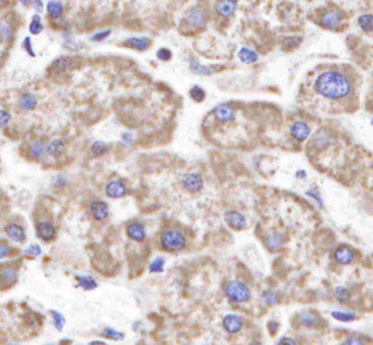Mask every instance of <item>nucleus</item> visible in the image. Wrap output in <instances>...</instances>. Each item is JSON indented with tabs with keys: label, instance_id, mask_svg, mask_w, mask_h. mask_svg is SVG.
I'll return each mask as SVG.
<instances>
[{
	"label": "nucleus",
	"instance_id": "603ef678",
	"mask_svg": "<svg viewBox=\"0 0 373 345\" xmlns=\"http://www.w3.org/2000/svg\"><path fill=\"white\" fill-rule=\"evenodd\" d=\"M306 195H308V197H312V198H315V201L319 204L321 207H324L322 198L319 197V194H318V191H316V190H309V191L306 193Z\"/></svg>",
	"mask_w": 373,
	"mask_h": 345
},
{
	"label": "nucleus",
	"instance_id": "473e14b6",
	"mask_svg": "<svg viewBox=\"0 0 373 345\" xmlns=\"http://www.w3.org/2000/svg\"><path fill=\"white\" fill-rule=\"evenodd\" d=\"M110 150V144L101 140H96V142L92 143L91 146V156L92 157H101L105 153Z\"/></svg>",
	"mask_w": 373,
	"mask_h": 345
},
{
	"label": "nucleus",
	"instance_id": "4be33fe9",
	"mask_svg": "<svg viewBox=\"0 0 373 345\" xmlns=\"http://www.w3.org/2000/svg\"><path fill=\"white\" fill-rule=\"evenodd\" d=\"M225 220H226V223L229 224L232 229L235 230H241L243 229L245 226H246V217L243 216L242 213H239V211H228L226 216H225Z\"/></svg>",
	"mask_w": 373,
	"mask_h": 345
},
{
	"label": "nucleus",
	"instance_id": "f704fd0d",
	"mask_svg": "<svg viewBox=\"0 0 373 345\" xmlns=\"http://www.w3.org/2000/svg\"><path fill=\"white\" fill-rule=\"evenodd\" d=\"M261 300L267 306H276L280 302V295L274 290H265L261 295Z\"/></svg>",
	"mask_w": 373,
	"mask_h": 345
},
{
	"label": "nucleus",
	"instance_id": "0eeeda50",
	"mask_svg": "<svg viewBox=\"0 0 373 345\" xmlns=\"http://www.w3.org/2000/svg\"><path fill=\"white\" fill-rule=\"evenodd\" d=\"M203 176L197 172H187L181 176V185L188 193H198L203 188Z\"/></svg>",
	"mask_w": 373,
	"mask_h": 345
},
{
	"label": "nucleus",
	"instance_id": "f257e3e1",
	"mask_svg": "<svg viewBox=\"0 0 373 345\" xmlns=\"http://www.w3.org/2000/svg\"><path fill=\"white\" fill-rule=\"evenodd\" d=\"M315 92L328 101H341L347 98L353 91L352 81L337 70H327L318 74L316 81L313 83Z\"/></svg>",
	"mask_w": 373,
	"mask_h": 345
},
{
	"label": "nucleus",
	"instance_id": "7ed1b4c3",
	"mask_svg": "<svg viewBox=\"0 0 373 345\" xmlns=\"http://www.w3.org/2000/svg\"><path fill=\"white\" fill-rule=\"evenodd\" d=\"M225 296L233 305H241L250 302L252 297V291L250 285L241 280H229L225 284Z\"/></svg>",
	"mask_w": 373,
	"mask_h": 345
},
{
	"label": "nucleus",
	"instance_id": "dca6fc26",
	"mask_svg": "<svg viewBox=\"0 0 373 345\" xmlns=\"http://www.w3.org/2000/svg\"><path fill=\"white\" fill-rule=\"evenodd\" d=\"M334 142V136L327 130H319L313 136L312 139V147H315L316 150H325L327 147H330Z\"/></svg>",
	"mask_w": 373,
	"mask_h": 345
},
{
	"label": "nucleus",
	"instance_id": "e433bc0d",
	"mask_svg": "<svg viewBox=\"0 0 373 345\" xmlns=\"http://www.w3.org/2000/svg\"><path fill=\"white\" fill-rule=\"evenodd\" d=\"M50 315L54 328H56L59 332H61V331L64 329V326H66V317H64V315H63L61 312H57V310H51Z\"/></svg>",
	"mask_w": 373,
	"mask_h": 345
},
{
	"label": "nucleus",
	"instance_id": "c9c22d12",
	"mask_svg": "<svg viewBox=\"0 0 373 345\" xmlns=\"http://www.w3.org/2000/svg\"><path fill=\"white\" fill-rule=\"evenodd\" d=\"M101 335L104 336V338H107V339H111V341H122L124 336H126L121 331H117V329H114L111 326L104 328L101 331Z\"/></svg>",
	"mask_w": 373,
	"mask_h": 345
},
{
	"label": "nucleus",
	"instance_id": "5701e85b",
	"mask_svg": "<svg viewBox=\"0 0 373 345\" xmlns=\"http://www.w3.org/2000/svg\"><path fill=\"white\" fill-rule=\"evenodd\" d=\"M264 244L270 251H280L284 245V236L279 232L267 233L264 236Z\"/></svg>",
	"mask_w": 373,
	"mask_h": 345
},
{
	"label": "nucleus",
	"instance_id": "4468645a",
	"mask_svg": "<svg viewBox=\"0 0 373 345\" xmlns=\"http://www.w3.org/2000/svg\"><path fill=\"white\" fill-rule=\"evenodd\" d=\"M334 259H335V262H338V264L349 265L352 264L354 259H356V254H354V251L350 248V246L341 245V246H338V248L334 251Z\"/></svg>",
	"mask_w": 373,
	"mask_h": 345
},
{
	"label": "nucleus",
	"instance_id": "37998d69",
	"mask_svg": "<svg viewBox=\"0 0 373 345\" xmlns=\"http://www.w3.org/2000/svg\"><path fill=\"white\" fill-rule=\"evenodd\" d=\"M111 35V30H104L100 31V32H95L91 35V41L93 42H101V41L107 40L108 37Z\"/></svg>",
	"mask_w": 373,
	"mask_h": 345
},
{
	"label": "nucleus",
	"instance_id": "5fc2aeb1",
	"mask_svg": "<svg viewBox=\"0 0 373 345\" xmlns=\"http://www.w3.org/2000/svg\"><path fill=\"white\" fill-rule=\"evenodd\" d=\"M122 142H126V143H131L133 142V136H131L130 132H122Z\"/></svg>",
	"mask_w": 373,
	"mask_h": 345
},
{
	"label": "nucleus",
	"instance_id": "2f4dec72",
	"mask_svg": "<svg viewBox=\"0 0 373 345\" xmlns=\"http://www.w3.org/2000/svg\"><path fill=\"white\" fill-rule=\"evenodd\" d=\"M331 316H333L335 321L338 322H344V324H349V322H353L357 319V315L352 312V310H333L331 312Z\"/></svg>",
	"mask_w": 373,
	"mask_h": 345
},
{
	"label": "nucleus",
	"instance_id": "393cba45",
	"mask_svg": "<svg viewBox=\"0 0 373 345\" xmlns=\"http://www.w3.org/2000/svg\"><path fill=\"white\" fill-rule=\"evenodd\" d=\"M64 152H66V143L63 139L57 137L47 143V154L51 157H59Z\"/></svg>",
	"mask_w": 373,
	"mask_h": 345
},
{
	"label": "nucleus",
	"instance_id": "9d476101",
	"mask_svg": "<svg viewBox=\"0 0 373 345\" xmlns=\"http://www.w3.org/2000/svg\"><path fill=\"white\" fill-rule=\"evenodd\" d=\"M343 22V13L338 10H328L321 16V25L327 30H338Z\"/></svg>",
	"mask_w": 373,
	"mask_h": 345
},
{
	"label": "nucleus",
	"instance_id": "6e6d98bb",
	"mask_svg": "<svg viewBox=\"0 0 373 345\" xmlns=\"http://www.w3.org/2000/svg\"><path fill=\"white\" fill-rule=\"evenodd\" d=\"M305 176H306V172H305V171H297V172H296V178H299V179H303Z\"/></svg>",
	"mask_w": 373,
	"mask_h": 345
},
{
	"label": "nucleus",
	"instance_id": "20e7f679",
	"mask_svg": "<svg viewBox=\"0 0 373 345\" xmlns=\"http://www.w3.org/2000/svg\"><path fill=\"white\" fill-rule=\"evenodd\" d=\"M207 18H209L207 10L204 9L203 6H195L187 13V16L182 20V30L187 34L203 30L206 22H207Z\"/></svg>",
	"mask_w": 373,
	"mask_h": 345
},
{
	"label": "nucleus",
	"instance_id": "3c124183",
	"mask_svg": "<svg viewBox=\"0 0 373 345\" xmlns=\"http://www.w3.org/2000/svg\"><path fill=\"white\" fill-rule=\"evenodd\" d=\"M276 345H297V342H296L293 338H290V336H282V338L276 342Z\"/></svg>",
	"mask_w": 373,
	"mask_h": 345
},
{
	"label": "nucleus",
	"instance_id": "ea45409f",
	"mask_svg": "<svg viewBox=\"0 0 373 345\" xmlns=\"http://www.w3.org/2000/svg\"><path fill=\"white\" fill-rule=\"evenodd\" d=\"M163 268H165V258H162V256L155 258V259L151 262V265H149V271H151V273H155V274H156V273H162Z\"/></svg>",
	"mask_w": 373,
	"mask_h": 345
},
{
	"label": "nucleus",
	"instance_id": "c756f323",
	"mask_svg": "<svg viewBox=\"0 0 373 345\" xmlns=\"http://www.w3.org/2000/svg\"><path fill=\"white\" fill-rule=\"evenodd\" d=\"M334 299L340 303V305H347L349 302H350V299H352V291L347 288V287H343V285H340V287H337L335 290H334Z\"/></svg>",
	"mask_w": 373,
	"mask_h": 345
},
{
	"label": "nucleus",
	"instance_id": "a18cd8bd",
	"mask_svg": "<svg viewBox=\"0 0 373 345\" xmlns=\"http://www.w3.org/2000/svg\"><path fill=\"white\" fill-rule=\"evenodd\" d=\"M67 178L66 176H61V175H59V176H54L53 178V182H51V185L56 188V190H63L66 185H67Z\"/></svg>",
	"mask_w": 373,
	"mask_h": 345
},
{
	"label": "nucleus",
	"instance_id": "a878e982",
	"mask_svg": "<svg viewBox=\"0 0 373 345\" xmlns=\"http://www.w3.org/2000/svg\"><path fill=\"white\" fill-rule=\"evenodd\" d=\"M216 10L222 18H229L232 16L236 10V2L235 0H223L216 5Z\"/></svg>",
	"mask_w": 373,
	"mask_h": 345
},
{
	"label": "nucleus",
	"instance_id": "f3484780",
	"mask_svg": "<svg viewBox=\"0 0 373 345\" xmlns=\"http://www.w3.org/2000/svg\"><path fill=\"white\" fill-rule=\"evenodd\" d=\"M18 277H19V271L15 267L6 265V267L0 268V285H3V287L15 284L18 281Z\"/></svg>",
	"mask_w": 373,
	"mask_h": 345
},
{
	"label": "nucleus",
	"instance_id": "423d86ee",
	"mask_svg": "<svg viewBox=\"0 0 373 345\" xmlns=\"http://www.w3.org/2000/svg\"><path fill=\"white\" fill-rule=\"evenodd\" d=\"M88 213L95 222H104L110 216V207L105 201L96 198V200H92L88 205Z\"/></svg>",
	"mask_w": 373,
	"mask_h": 345
},
{
	"label": "nucleus",
	"instance_id": "a211bd4d",
	"mask_svg": "<svg viewBox=\"0 0 373 345\" xmlns=\"http://www.w3.org/2000/svg\"><path fill=\"white\" fill-rule=\"evenodd\" d=\"M27 153H28V156H30L31 159H34V161H41V159H44V156L47 154V143L44 142L42 139H37V140H34V142L30 143Z\"/></svg>",
	"mask_w": 373,
	"mask_h": 345
},
{
	"label": "nucleus",
	"instance_id": "6e6552de",
	"mask_svg": "<svg viewBox=\"0 0 373 345\" xmlns=\"http://www.w3.org/2000/svg\"><path fill=\"white\" fill-rule=\"evenodd\" d=\"M223 329L229 334V335H235L239 334L243 329V319L242 316L236 315V313H228L222 319Z\"/></svg>",
	"mask_w": 373,
	"mask_h": 345
},
{
	"label": "nucleus",
	"instance_id": "09e8293b",
	"mask_svg": "<svg viewBox=\"0 0 373 345\" xmlns=\"http://www.w3.org/2000/svg\"><path fill=\"white\" fill-rule=\"evenodd\" d=\"M22 48L27 51L30 56H35V51H34V47H32V40H31V37H25L23 41H22Z\"/></svg>",
	"mask_w": 373,
	"mask_h": 345
},
{
	"label": "nucleus",
	"instance_id": "c03bdc74",
	"mask_svg": "<svg viewBox=\"0 0 373 345\" xmlns=\"http://www.w3.org/2000/svg\"><path fill=\"white\" fill-rule=\"evenodd\" d=\"M12 121V114L6 110H0V128H5Z\"/></svg>",
	"mask_w": 373,
	"mask_h": 345
},
{
	"label": "nucleus",
	"instance_id": "680f3d73",
	"mask_svg": "<svg viewBox=\"0 0 373 345\" xmlns=\"http://www.w3.org/2000/svg\"><path fill=\"white\" fill-rule=\"evenodd\" d=\"M372 125H373V118H372Z\"/></svg>",
	"mask_w": 373,
	"mask_h": 345
},
{
	"label": "nucleus",
	"instance_id": "412c9836",
	"mask_svg": "<svg viewBox=\"0 0 373 345\" xmlns=\"http://www.w3.org/2000/svg\"><path fill=\"white\" fill-rule=\"evenodd\" d=\"M122 45L131 50L146 51L152 45V41L147 37H130L122 42Z\"/></svg>",
	"mask_w": 373,
	"mask_h": 345
},
{
	"label": "nucleus",
	"instance_id": "ddd939ff",
	"mask_svg": "<svg viewBox=\"0 0 373 345\" xmlns=\"http://www.w3.org/2000/svg\"><path fill=\"white\" fill-rule=\"evenodd\" d=\"M289 131H290V136H292L296 142H305L309 137V134H311V127L305 121L297 120V121H294L290 125V130Z\"/></svg>",
	"mask_w": 373,
	"mask_h": 345
},
{
	"label": "nucleus",
	"instance_id": "f8f14e48",
	"mask_svg": "<svg viewBox=\"0 0 373 345\" xmlns=\"http://www.w3.org/2000/svg\"><path fill=\"white\" fill-rule=\"evenodd\" d=\"M104 191L110 198H121L127 194L129 190H127V185L122 182L121 179H112L110 182H107Z\"/></svg>",
	"mask_w": 373,
	"mask_h": 345
},
{
	"label": "nucleus",
	"instance_id": "bb28decb",
	"mask_svg": "<svg viewBox=\"0 0 373 345\" xmlns=\"http://www.w3.org/2000/svg\"><path fill=\"white\" fill-rule=\"evenodd\" d=\"M217 69H222L220 66L219 67H210V66H203L197 60H190V70L194 74H200V76H210Z\"/></svg>",
	"mask_w": 373,
	"mask_h": 345
},
{
	"label": "nucleus",
	"instance_id": "1a4fd4ad",
	"mask_svg": "<svg viewBox=\"0 0 373 345\" xmlns=\"http://www.w3.org/2000/svg\"><path fill=\"white\" fill-rule=\"evenodd\" d=\"M35 229H37V236L44 242H51L57 236V229L50 220H40L35 226Z\"/></svg>",
	"mask_w": 373,
	"mask_h": 345
},
{
	"label": "nucleus",
	"instance_id": "b1692460",
	"mask_svg": "<svg viewBox=\"0 0 373 345\" xmlns=\"http://www.w3.org/2000/svg\"><path fill=\"white\" fill-rule=\"evenodd\" d=\"M38 105V99L34 93H22L18 99V108L22 111H32Z\"/></svg>",
	"mask_w": 373,
	"mask_h": 345
},
{
	"label": "nucleus",
	"instance_id": "4d7b16f0",
	"mask_svg": "<svg viewBox=\"0 0 373 345\" xmlns=\"http://www.w3.org/2000/svg\"><path fill=\"white\" fill-rule=\"evenodd\" d=\"M34 8H37V10L40 12L42 9V2H34Z\"/></svg>",
	"mask_w": 373,
	"mask_h": 345
},
{
	"label": "nucleus",
	"instance_id": "58836bf2",
	"mask_svg": "<svg viewBox=\"0 0 373 345\" xmlns=\"http://www.w3.org/2000/svg\"><path fill=\"white\" fill-rule=\"evenodd\" d=\"M0 40L6 42L13 40V28L9 23H0Z\"/></svg>",
	"mask_w": 373,
	"mask_h": 345
},
{
	"label": "nucleus",
	"instance_id": "9b49d317",
	"mask_svg": "<svg viewBox=\"0 0 373 345\" xmlns=\"http://www.w3.org/2000/svg\"><path fill=\"white\" fill-rule=\"evenodd\" d=\"M5 233L9 237L12 242H16V244H22L25 242L27 239V232L25 229L20 226V224L15 223V222H9V223L5 224Z\"/></svg>",
	"mask_w": 373,
	"mask_h": 345
},
{
	"label": "nucleus",
	"instance_id": "f03ea898",
	"mask_svg": "<svg viewBox=\"0 0 373 345\" xmlns=\"http://www.w3.org/2000/svg\"><path fill=\"white\" fill-rule=\"evenodd\" d=\"M159 245L165 252H180L185 249L187 239L182 230L177 227H168L159 236Z\"/></svg>",
	"mask_w": 373,
	"mask_h": 345
},
{
	"label": "nucleus",
	"instance_id": "de8ad7c7",
	"mask_svg": "<svg viewBox=\"0 0 373 345\" xmlns=\"http://www.w3.org/2000/svg\"><path fill=\"white\" fill-rule=\"evenodd\" d=\"M156 56H158V59L161 61H169L172 57V52L169 48H165V47H163V48H159V50H158Z\"/></svg>",
	"mask_w": 373,
	"mask_h": 345
},
{
	"label": "nucleus",
	"instance_id": "39448f33",
	"mask_svg": "<svg viewBox=\"0 0 373 345\" xmlns=\"http://www.w3.org/2000/svg\"><path fill=\"white\" fill-rule=\"evenodd\" d=\"M296 324L306 329H318L324 324L322 317L312 310H302L296 315Z\"/></svg>",
	"mask_w": 373,
	"mask_h": 345
},
{
	"label": "nucleus",
	"instance_id": "4c0bfd02",
	"mask_svg": "<svg viewBox=\"0 0 373 345\" xmlns=\"http://www.w3.org/2000/svg\"><path fill=\"white\" fill-rule=\"evenodd\" d=\"M44 31V25H42V20H41L40 15H35L30 23V32L32 35H38Z\"/></svg>",
	"mask_w": 373,
	"mask_h": 345
},
{
	"label": "nucleus",
	"instance_id": "72a5a7b5",
	"mask_svg": "<svg viewBox=\"0 0 373 345\" xmlns=\"http://www.w3.org/2000/svg\"><path fill=\"white\" fill-rule=\"evenodd\" d=\"M359 26L364 31V32H373V15L372 13H363L359 16L357 19Z\"/></svg>",
	"mask_w": 373,
	"mask_h": 345
},
{
	"label": "nucleus",
	"instance_id": "c85d7f7f",
	"mask_svg": "<svg viewBox=\"0 0 373 345\" xmlns=\"http://www.w3.org/2000/svg\"><path fill=\"white\" fill-rule=\"evenodd\" d=\"M76 281H78V285L81 288L88 290V291L98 288V281L93 277H91V275H78L76 277Z\"/></svg>",
	"mask_w": 373,
	"mask_h": 345
},
{
	"label": "nucleus",
	"instance_id": "13d9d810",
	"mask_svg": "<svg viewBox=\"0 0 373 345\" xmlns=\"http://www.w3.org/2000/svg\"><path fill=\"white\" fill-rule=\"evenodd\" d=\"M89 345H107V342H104V341H92V342H89Z\"/></svg>",
	"mask_w": 373,
	"mask_h": 345
},
{
	"label": "nucleus",
	"instance_id": "8fccbe9b",
	"mask_svg": "<svg viewBox=\"0 0 373 345\" xmlns=\"http://www.w3.org/2000/svg\"><path fill=\"white\" fill-rule=\"evenodd\" d=\"M10 254H12V248L8 244H5V242L0 241V259L8 258Z\"/></svg>",
	"mask_w": 373,
	"mask_h": 345
},
{
	"label": "nucleus",
	"instance_id": "cd10ccee",
	"mask_svg": "<svg viewBox=\"0 0 373 345\" xmlns=\"http://www.w3.org/2000/svg\"><path fill=\"white\" fill-rule=\"evenodd\" d=\"M45 9H47V13H48V16H50L51 19L56 20V19H60L61 16H63L64 6H63V3H61V2H54V0H51V2H47Z\"/></svg>",
	"mask_w": 373,
	"mask_h": 345
},
{
	"label": "nucleus",
	"instance_id": "79ce46f5",
	"mask_svg": "<svg viewBox=\"0 0 373 345\" xmlns=\"http://www.w3.org/2000/svg\"><path fill=\"white\" fill-rule=\"evenodd\" d=\"M190 95H191V98L195 102H202L206 98V92L200 86H192L191 91H190Z\"/></svg>",
	"mask_w": 373,
	"mask_h": 345
},
{
	"label": "nucleus",
	"instance_id": "6ab92c4d",
	"mask_svg": "<svg viewBox=\"0 0 373 345\" xmlns=\"http://www.w3.org/2000/svg\"><path fill=\"white\" fill-rule=\"evenodd\" d=\"M73 67H74V59H71L69 56H60L53 61L50 70L54 71V73H67Z\"/></svg>",
	"mask_w": 373,
	"mask_h": 345
},
{
	"label": "nucleus",
	"instance_id": "052dcab7",
	"mask_svg": "<svg viewBox=\"0 0 373 345\" xmlns=\"http://www.w3.org/2000/svg\"><path fill=\"white\" fill-rule=\"evenodd\" d=\"M6 345H19V344H6Z\"/></svg>",
	"mask_w": 373,
	"mask_h": 345
},
{
	"label": "nucleus",
	"instance_id": "49530a36",
	"mask_svg": "<svg viewBox=\"0 0 373 345\" xmlns=\"http://www.w3.org/2000/svg\"><path fill=\"white\" fill-rule=\"evenodd\" d=\"M341 345H366V342H364L360 336L352 335V336H347L343 342H341Z\"/></svg>",
	"mask_w": 373,
	"mask_h": 345
},
{
	"label": "nucleus",
	"instance_id": "aec40b11",
	"mask_svg": "<svg viewBox=\"0 0 373 345\" xmlns=\"http://www.w3.org/2000/svg\"><path fill=\"white\" fill-rule=\"evenodd\" d=\"M126 232H127V236L134 242H143L146 239V229H144V224L140 222H131L127 224Z\"/></svg>",
	"mask_w": 373,
	"mask_h": 345
},
{
	"label": "nucleus",
	"instance_id": "2eb2a0df",
	"mask_svg": "<svg viewBox=\"0 0 373 345\" xmlns=\"http://www.w3.org/2000/svg\"><path fill=\"white\" fill-rule=\"evenodd\" d=\"M214 117L219 120L223 124H228V122H232L235 120V115H236V111L233 108L232 105H228V103H220L214 108Z\"/></svg>",
	"mask_w": 373,
	"mask_h": 345
},
{
	"label": "nucleus",
	"instance_id": "864d4df0",
	"mask_svg": "<svg viewBox=\"0 0 373 345\" xmlns=\"http://www.w3.org/2000/svg\"><path fill=\"white\" fill-rule=\"evenodd\" d=\"M268 328H270V334H277V331H279V324L277 322H274V321H271L270 324H268Z\"/></svg>",
	"mask_w": 373,
	"mask_h": 345
},
{
	"label": "nucleus",
	"instance_id": "7c9ffc66",
	"mask_svg": "<svg viewBox=\"0 0 373 345\" xmlns=\"http://www.w3.org/2000/svg\"><path fill=\"white\" fill-rule=\"evenodd\" d=\"M238 57H239V60L242 61V63H245V64H254V63L258 61V54H257L254 50H251V48H248V47L241 48L239 52H238Z\"/></svg>",
	"mask_w": 373,
	"mask_h": 345
},
{
	"label": "nucleus",
	"instance_id": "bf43d9fd",
	"mask_svg": "<svg viewBox=\"0 0 373 345\" xmlns=\"http://www.w3.org/2000/svg\"><path fill=\"white\" fill-rule=\"evenodd\" d=\"M248 345H262V342H260V341H257V339H254V341H251L250 344Z\"/></svg>",
	"mask_w": 373,
	"mask_h": 345
},
{
	"label": "nucleus",
	"instance_id": "a19ab883",
	"mask_svg": "<svg viewBox=\"0 0 373 345\" xmlns=\"http://www.w3.org/2000/svg\"><path fill=\"white\" fill-rule=\"evenodd\" d=\"M41 254H42V249H41L40 245L32 244L30 245L28 248L23 249V255H27V256H30V258H38Z\"/></svg>",
	"mask_w": 373,
	"mask_h": 345
}]
</instances>
